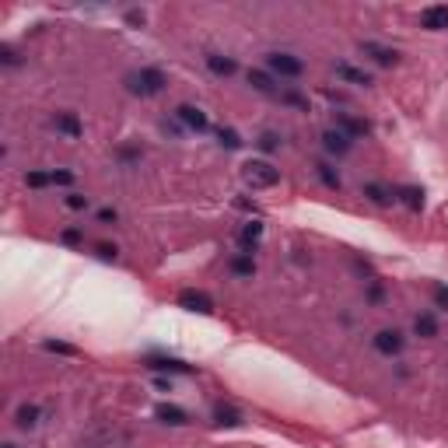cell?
Masks as SVG:
<instances>
[{
	"mask_svg": "<svg viewBox=\"0 0 448 448\" xmlns=\"http://www.w3.org/2000/svg\"><path fill=\"white\" fill-rule=\"evenodd\" d=\"M130 81V91L133 95H144V99H151V95H162L165 91V74L158 70V67H140L137 74H130L126 77Z\"/></svg>",
	"mask_w": 448,
	"mask_h": 448,
	"instance_id": "obj_1",
	"label": "cell"
},
{
	"mask_svg": "<svg viewBox=\"0 0 448 448\" xmlns=\"http://www.w3.org/2000/svg\"><path fill=\"white\" fill-rule=\"evenodd\" d=\"M242 179H245L252 189H270V186L280 182V168H274L270 162H263V158H252L249 165L242 168Z\"/></svg>",
	"mask_w": 448,
	"mask_h": 448,
	"instance_id": "obj_2",
	"label": "cell"
},
{
	"mask_svg": "<svg viewBox=\"0 0 448 448\" xmlns=\"http://www.w3.org/2000/svg\"><path fill=\"white\" fill-rule=\"evenodd\" d=\"M267 67H270V74H277V77H298V74L305 70V63L291 53H270L267 56Z\"/></svg>",
	"mask_w": 448,
	"mask_h": 448,
	"instance_id": "obj_3",
	"label": "cell"
},
{
	"mask_svg": "<svg viewBox=\"0 0 448 448\" xmlns=\"http://www.w3.org/2000/svg\"><path fill=\"white\" fill-rule=\"evenodd\" d=\"M179 308H186V312H200V315H211L214 312V301H211V294H203V291H179Z\"/></svg>",
	"mask_w": 448,
	"mask_h": 448,
	"instance_id": "obj_4",
	"label": "cell"
},
{
	"mask_svg": "<svg viewBox=\"0 0 448 448\" xmlns=\"http://www.w3.org/2000/svg\"><path fill=\"white\" fill-rule=\"evenodd\" d=\"M420 25L427 32H445L448 28V4H431L420 11Z\"/></svg>",
	"mask_w": 448,
	"mask_h": 448,
	"instance_id": "obj_5",
	"label": "cell"
},
{
	"mask_svg": "<svg viewBox=\"0 0 448 448\" xmlns=\"http://www.w3.org/2000/svg\"><path fill=\"white\" fill-rule=\"evenodd\" d=\"M375 350L386 354V357H396V354L403 350V333H399V330H382V333H375Z\"/></svg>",
	"mask_w": 448,
	"mask_h": 448,
	"instance_id": "obj_6",
	"label": "cell"
},
{
	"mask_svg": "<svg viewBox=\"0 0 448 448\" xmlns=\"http://www.w3.org/2000/svg\"><path fill=\"white\" fill-rule=\"evenodd\" d=\"M155 417H158L162 424H172V427H182V424H189V413H186L182 406H175V403H162V406L155 410Z\"/></svg>",
	"mask_w": 448,
	"mask_h": 448,
	"instance_id": "obj_7",
	"label": "cell"
},
{
	"mask_svg": "<svg viewBox=\"0 0 448 448\" xmlns=\"http://www.w3.org/2000/svg\"><path fill=\"white\" fill-rule=\"evenodd\" d=\"M361 53L371 56V60H375V63H382V67H392V63L399 60V53L389 50V46H382V43H361Z\"/></svg>",
	"mask_w": 448,
	"mask_h": 448,
	"instance_id": "obj_8",
	"label": "cell"
},
{
	"mask_svg": "<svg viewBox=\"0 0 448 448\" xmlns=\"http://www.w3.org/2000/svg\"><path fill=\"white\" fill-rule=\"evenodd\" d=\"M336 130H340V133H347V137H368V130H371V126H368L364 119H354V116L340 112V116H336Z\"/></svg>",
	"mask_w": 448,
	"mask_h": 448,
	"instance_id": "obj_9",
	"label": "cell"
},
{
	"mask_svg": "<svg viewBox=\"0 0 448 448\" xmlns=\"http://www.w3.org/2000/svg\"><path fill=\"white\" fill-rule=\"evenodd\" d=\"M56 130H60L63 137H70V140H77V137L84 133V126H81V119H77L74 112H60V116H56Z\"/></svg>",
	"mask_w": 448,
	"mask_h": 448,
	"instance_id": "obj_10",
	"label": "cell"
},
{
	"mask_svg": "<svg viewBox=\"0 0 448 448\" xmlns=\"http://www.w3.org/2000/svg\"><path fill=\"white\" fill-rule=\"evenodd\" d=\"M175 116H179V119H182L189 130H196V133H200V130H207V116L196 109V106H179V109H175Z\"/></svg>",
	"mask_w": 448,
	"mask_h": 448,
	"instance_id": "obj_11",
	"label": "cell"
},
{
	"mask_svg": "<svg viewBox=\"0 0 448 448\" xmlns=\"http://www.w3.org/2000/svg\"><path fill=\"white\" fill-rule=\"evenodd\" d=\"M147 368H155V371H175V375H186L189 371V364H182L179 357H162V354L147 357Z\"/></svg>",
	"mask_w": 448,
	"mask_h": 448,
	"instance_id": "obj_12",
	"label": "cell"
},
{
	"mask_svg": "<svg viewBox=\"0 0 448 448\" xmlns=\"http://www.w3.org/2000/svg\"><path fill=\"white\" fill-rule=\"evenodd\" d=\"M396 200H403L410 211H424V189L420 186H399L396 189Z\"/></svg>",
	"mask_w": 448,
	"mask_h": 448,
	"instance_id": "obj_13",
	"label": "cell"
},
{
	"mask_svg": "<svg viewBox=\"0 0 448 448\" xmlns=\"http://www.w3.org/2000/svg\"><path fill=\"white\" fill-rule=\"evenodd\" d=\"M214 424H218V427H238V424H242V413H238L235 406H228V403H218V406H214Z\"/></svg>",
	"mask_w": 448,
	"mask_h": 448,
	"instance_id": "obj_14",
	"label": "cell"
},
{
	"mask_svg": "<svg viewBox=\"0 0 448 448\" xmlns=\"http://www.w3.org/2000/svg\"><path fill=\"white\" fill-rule=\"evenodd\" d=\"M364 196H368L371 203L386 207V203H392V200H396V189H389V186H382V182H368V186H364Z\"/></svg>",
	"mask_w": 448,
	"mask_h": 448,
	"instance_id": "obj_15",
	"label": "cell"
},
{
	"mask_svg": "<svg viewBox=\"0 0 448 448\" xmlns=\"http://www.w3.org/2000/svg\"><path fill=\"white\" fill-rule=\"evenodd\" d=\"M249 84H252L256 91H263V95H277V81H274V74H267V70H249Z\"/></svg>",
	"mask_w": 448,
	"mask_h": 448,
	"instance_id": "obj_16",
	"label": "cell"
},
{
	"mask_svg": "<svg viewBox=\"0 0 448 448\" xmlns=\"http://www.w3.org/2000/svg\"><path fill=\"white\" fill-rule=\"evenodd\" d=\"M323 144H326V151H333V155H347V151H350V137L340 133V130H326V133H323Z\"/></svg>",
	"mask_w": 448,
	"mask_h": 448,
	"instance_id": "obj_17",
	"label": "cell"
},
{
	"mask_svg": "<svg viewBox=\"0 0 448 448\" xmlns=\"http://www.w3.org/2000/svg\"><path fill=\"white\" fill-rule=\"evenodd\" d=\"M238 238H242V249H245V252L252 256V249H256V242L263 238V221H249V224H245V228H242V235H238Z\"/></svg>",
	"mask_w": 448,
	"mask_h": 448,
	"instance_id": "obj_18",
	"label": "cell"
},
{
	"mask_svg": "<svg viewBox=\"0 0 448 448\" xmlns=\"http://www.w3.org/2000/svg\"><path fill=\"white\" fill-rule=\"evenodd\" d=\"M207 67H211V74H218V77H231V74H235V60H231V56H221V53H207Z\"/></svg>",
	"mask_w": 448,
	"mask_h": 448,
	"instance_id": "obj_19",
	"label": "cell"
},
{
	"mask_svg": "<svg viewBox=\"0 0 448 448\" xmlns=\"http://www.w3.org/2000/svg\"><path fill=\"white\" fill-rule=\"evenodd\" d=\"M413 333H417V336H438V323H435V315H431V312H420V315L413 319Z\"/></svg>",
	"mask_w": 448,
	"mask_h": 448,
	"instance_id": "obj_20",
	"label": "cell"
},
{
	"mask_svg": "<svg viewBox=\"0 0 448 448\" xmlns=\"http://www.w3.org/2000/svg\"><path fill=\"white\" fill-rule=\"evenodd\" d=\"M336 74H340L343 81H350V84H371V77H368L364 70H354L350 63H336Z\"/></svg>",
	"mask_w": 448,
	"mask_h": 448,
	"instance_id": "obj_21",
	"label": "cell"
},
{
	"mask_svg": "<svg viewBox=\"0 0 448 448\" xmlns=\"http://www.w3.org/2000/svg\"><path fill=\"white\" fill-rule=\"evenodd\" d=\"M35 424H39V406L35 403H25L18 410V427H35Z\"/></svg>",
	"mask_w": 448,
	"mask_h": 448,
	"instance_id": "obj_22",
	"label": "cell"
},
{
	"mask_svg": "<svg viewBox=\"0 0 448 448\" xmlns=\"http://www.w3.org/2000/svg\"><path fill=\"white\" fill-rule=\"evenodd\" d=\"M231 270H235L238 277H252V274H256V263H252V256L245 252V256H235V259H231Z\"/></svg>",
	"mask_w": 448,
	"mask_h": 448,
	"instance_id": "obj_23",
	"label": "cell"
},
{
	"mask_svg": "<svg viewBox=\"0 0 448 448\" xmlns=\"http://www.w3.org/2000/svg\"><path fill=\"white\" fill-rule=\"evenodd\" d=\"M315 175L323 179V186H330V189H340V175H336V172L326 165V162H319V165H315Z\"/></svg>",
	"mask_w": 448,
	"mask_h": 448,
	"instance_id": "obj_24",
	"label": "cell"
},
{
	"mask_svg": "<svg viewBox=\"0 0 448 448\" xmlns=\"http://www.w3.org/2000/svg\"><path fill=\"white\" fill-rule=\"evenodd\" d=\"M25 182H28L32 189H43V186H50V182H53V175H46V172H28V175H25Z\"/></svg>",
	"mask_w": 448,
	"mask_h": 448,
	"instance_id": "obj_25",
	"label": "cell"
},
{
	"mask_svg": "<svg viewBox=\"0 0 448 448\" xmlns=\"http://www.w3.org/2000/svg\"><path fill=\"white\" fill-rule=\"evenodd\" d=\"M218 137H221V144H224V147H231V151H235V147H242V137H238L235 130H221Z\"/></svg>",
	"mask_w": 448,
	"mask_h": 448,
	"instance_id": "obj_26",
	"label": "cell"
},
{
	"mask_svg": "<svg viewBox=\"0 0 448 448\" xmlns=\"http://www.w3.org/2000/svg\"><path fill=\"white\" fill-rule=\"evenodd\" d=\"M67 207H70V211H84V207H88V196H81V193H70V196H67Z\"/></svg>",
	"mask_w": 448,
	"mask_h": 448,
	"instance_id": "obj_27",
	"label": "cell"
},
{
	"mask_svg": "<svg viewBox=\"0 0 448 448\" xmlns=\"http://www.w3.org/2000/svg\"><path fill=\"white\" fill-rule=\"evenodd\" d=\"M43 347H46V350H53V354H74V347H70V343H56V340H46Z\"/></svg>",
	"mask_w": 448,
	"mask_h": 448,
	"instance_id": "obj_28",
	"label": "cell"
},
{
	"mask_svg": "<svg viewBox=\"0 0 448 448\" xmlns=\"http://www.w3.org/2000/svg\"><path fill=\"white\" fill-rule=\"evenodd\" d=\"M259 147H263V151H274V147H277V137H274V133H263V137H259Z\"/></svg>",
	"mask_w": 448,
	"mask_h": 448,
	"instance_id": "obj_29",
	"label": "cell"
},
{
	"mask_svg": "<svg viewBox=\"0 0 448 448\" xmlns=\"http://www.w3.org/2000/svg\"><path fill=\"white\" fill-rule=\"evenodd\" d=\"M0 56H4V63H7V67H14V63H18V53H14L11 46H0Z\"/></svg>",
	"mask_w": 448,
	"mask_h": 448,
	"instance_id": "obj_30",
	"label": "cell"
},
{
	"mask_svg": "<svg viewBox=\"0 0 448 448\" xmlns=\"http://www.w3.org/2000/svg\"><path fill=\"white\" fill-rule=\"evenodd\" d=\"M435 301H438L442 308H448V287H435Z\"/></svg>",
	"mask_w": 448,
	"mask_h": 448,
	"instance_id": "obj_31",
	"label": "cell"
},
{
	"mask_svg": "<svg viewBox=\"0 0 448 448\" xmlns=\"http://www.w3.org/2000/svg\"><path fill=\"white\" fill-rule=\"evenodd\" d=\"M53 182L56 186H67V182H74V175L70 172H53Z\"/></svg>",
	"mask_w": 448,
	"mask_h": 448,
	"instance_id": "obj_32",
	"label": "cell"
},
{
	"mask_svg": "<svg viewBox=\"0 0 448 448\" xmlns=\"http://www.w3.org/2000/svg\"><path fill=\"white\" fill-rule=\"evenodd\" d=\"M99 256L102 259H116V245H99Z\"/></svg>",
	"mask_w": 448,
	"mask_h": 448,
	"instance_id": "obj_33",
	"label": "cell"
},
{
	"mask_svg": "<svg viewBox=\"0 0 448 448\" xmlns=\"http://www.w3.org/2000/svg\"><path fill=\"white\" fill-rule=\"evenodd\" d=\"M99 221H102V224H112V221H116V211H109V207H106V211H99Z\"/></svg>",
	"mask_w": 448,
	"mask_h": 448,
	"instance_id": "obj_34",
	"label": "cell"
},
{
	"mask_svg": "<svg viewBox=\"0 0 448 448\" xmlns=\"http://www.w3.org/2000/svg\"><path fill=\"white\" fill-rule=\"evenodd\" d=\"M126 21H130V25H144V14H140V11H130Z\"/></svg>",
	"mask_w": 448,
	"mask_h": 448,
	"instance_id": "obj_35",
	"label": "cell"
},
{
	"mask_svg": "<svg viewBox=\"0 0 448 448\" xmlns=\"http://www.w3.org/2000/svg\"><path fill=\"white\" fill-rule=\"evenodd\" d=\"M77 238H81L77 228H67V231H63V242H77Z\"/></svg>",
	"mask_w": 448,
	"mask_h": 448,
	"instance_id": "obj_36",
	"label": "cell"
},
{
	"mask_svg": "<svg viewBox=\"0 0 448 448\" xmlns=\"http://www.w3.org/2000/svg\"><path fill=\"white\" fill-rule=\"evenodd\" d=\"M4 448H18V445H4Z\"/></svg>",
	"mask_w": 448,
	"mask_h": 448,
	"instance_id": "obj_37",
	"label": "cell"
}]
</instances>
